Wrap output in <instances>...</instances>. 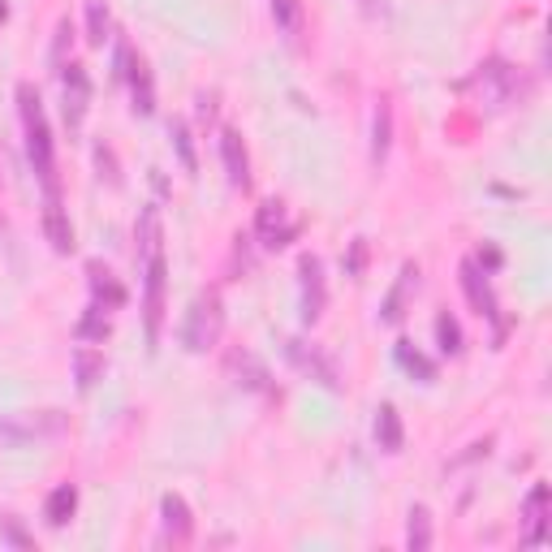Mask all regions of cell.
Returning <instances> with one entry per match:
<instances>
[{
  "label": "cell",
  "mask_w": 552,
  "mask_h": 552,
  "mask_svg": "<svg viewBox=\"0 0 552 552\" xmlns=\"http://www.w3.org/2000/svg\"><path fill=\"white\" fill-rule=\"evenodd\" d=\"M18 113H22V130H26V156L35 164V177L44 186L48 199H61V177H57V143H52L44 104H39V91L31 82L18 87Z\"/></svg>",
  "instance_id": "6da1fadb"
},
{
  "label": "cell",
  "mask_w": 552,
  "mask_h": 552,
  "mask_svg": "<svg viewBox=\"0 0 552 552\" xmlns=\"http://www.w3.org/2000/svg\"><path fill=\"white\" fill-rule=\"evenodd\" d=\"M65 427H69L65 410H9V414H0V445L5 449L39 445V440L65 436Z\"/></svg>",
  "instance_id": "7a4b0ae2"
},
{
  "label": "cell",
  "mask_w": 552,
  "mask_h": 552,
  "mask_svg": "<svg viewBox=\"0 0 552 552\" xmlns=\"http://www.w3.org/2000/svg\"><path fill=\"white\" fill-rule=\"evenodd\" d=\"M220 328H225V307H220L216 289H203V294L190 302L186 324H182V345L190 354H203L220 341Z\"/></svg>",
  "instance_id": "3957f363"
},
{
  "label": "cell",
  "mask_w": 552,
  "mask_h": 552,
  "mask_svg": "<svg viewBox=\"0 0 552 552\" xmlns=\"http://www.w3.org/2000/svg\"><path fill=\"white\" fill-rule=\"evenodd\" d=\"M164 285H169V264H164V242H160L143 251V320H147L151 350L160 345V328H164Z\"/></svg>",
  "instance_id": "277c9868"
},
{
  "label": "cell",
  "mask_w": 552,
  "mask_h": 552,
  "mask_svg": "<svg viewBox=\"0 0 552 552\" xmlns=\"http://www.w3.org/2000/svg\"><path fill=\"white\" fill-rule=\"evenodd\" d=\"M285 358H289V363H294L307 380L324 384L328 393H341V371H337L333 358L320 350V345H307L302 337H285Z\"/></svg>",
  "instance_id": "5b68a950"
},
{
  "label": "cell",
  "mask_w": 552,
  "mask_h": 552,
  "mask_svg": "<svg viewBox=\"0 0 552 552\" xmlns=\"http://www.w3.org/2000/svg\"><path fill=\"white\" fill-rule=\"evenodd\" d=\"M471 91L479 95V104L488 108H505L518 95V69L509 61H483L471 78Z\"/></svg>",
  "instance_id": "8992f818"
},
{
  "label": "cell",
  "mask_w": 552,
  "mask_h": 552,
  "mask_svg": "<svg viewBox=\"0 0 552 552\" xmlns=\"http://www.w3.org/2000/svg\"><path fill=\"white\" fill-rule=\"evenodd\" d=\"M255 233H259V242H264L268 251H281L285 242H294V233H298V220L289 216V207H285L281 199H268V203H259Z\"/></svg>",
  "instance_id": "52a82bcc"
},
{
  "label": "cell",
  "mask_w": 552,
  "mask_h": 552,
  "mask_svg": "<svg viewBox=\"0 0 552 552\" xmlns=\"http://www.w3.org/2000/svg\"><path fill=\"white\" fill-rule=\"evenodd\" d=\"M298 289H302V320L315 324L324 315V264L320 255H302L298 259Z\"/></svg>",
  "instance_id": "ba28073f"
},
{
  "label": "cell",
  "mask_w": 552,
  "mask_h": 552,
  "mask_svg": "<svg viewBox=\"0 0 552 552\" xmlns=\"http://www.w3.org/2000/svg\"><path fill=\"white\" fill-rule=\"evenodd\" d=\"M61 87H65V126L78 130L82 117H87V104H91V78H87V69H82L78 61L61 65Z\"/></svg>",
  "instance_id": "9c48e42d"
},
{
  "label": "cell",
  "mask_w": 552,
  "mask_h": 552,
  "mask_svg": "<svg viewBox=\"0 0 552 552\" xmlns=\"http://www.w3.org/2000/svg\"><path fill=\"white\" fill-rule=\"evenodd\" d=\"M548 505H552L548 483H535V488L527 492V501H522V540H527L531 548L544 544V535H548Z\"/></svg>",
  "instance_id": "30bf717a"
},
{
  "label": "cell",
  "mask_w": 552,
  "mask_h": 552,
  "mask_svg": "<svg viewBox=\"0 0 552 552\" xmlns=\"http://www.w3.org/2000/svg\"><path fill=\"white\" fill-rule=\"evenodd\" d=\"M220 160H225L229 186L251 190V156H246V143H242L238 130H225V134H220Z\"/></svg>",
  "instance_id": "8fae6325"
},
{
  "label": "cell",
  "mask_w": 552,
  "mask_h": 552,
  "mask_svg": "<svg viewBox=\"0 0 552 552\" xmlns=\"http://www.w3.org/2000/svg\"><path fill=\"white\" fill-rule=\"evenodd\" d=\"M225 367H229V376L238 380L242 389H255V393H272V376H268V367L259 363V358H255L251 350H229Z\"/></svg>",
  "instance_id": "7c38bea8"
},
{
  "label": "cell",
  "mask_w": 552,
  "mask_h": 552,
  "mask_svg": "<svg viewBox=\"0 0 552 552\" xmlns=\"http://www.w3.org/2000/svg\"><path fill=\"white\" fill-rule=\"evenodd\" d=\"M458 272H462V289H466V298H471V307H475L479 315H488V320L501 324V311H496V298H492L488 272H479L475 259H466V264H462Z\"/></svg>",
  "instance_id": "4fadbf2b"
},
{
  "label": "cell",
  "mask_w": 552,
  "mask_h": 552,
  "mask_svg": "<svg viewBox=\"0 0 552 552\" xmlns=\"http://www.w3.org/2000/svg\"><path fill=\"white\" fill-rule=\"evenodd\" d=\"M87 281H91V307H100V311H117L121 302H126V289H121V281L113 272H108L100 259H91L87 264Z\"/></svg>",
  "instance_id": "5bb4252c"
},
{
  "label": "cell",
  "mask_w": 552,
  "mask_h": 552,
  "mask_svg": "<svg viewBox=\"0 0 552 552\" xmlns=\"http://www.w3.org/2000/svg\"><path fill=\"white\" fill-rule=\"evenodd\" d=\"M389 151H393V100L380 95L376 113H371V164L380 169V164L389 160Z\"/></svg>",
  "instance_id": "9a60e30c"
},
{
  "label": "cell",
  "mask_w": 552,
  "mask_h": 552,
  "mask_svg": "<svg viewBox=\"0 0 552 552\" xmlns=\"http://www.w3.org/2000/svg\"><path fill=\"white\" fill-rule=\"evenodd\" d=\"M44 233H48V242H52V251H57V255L74 251V225H69L61 199H48L44 203Z\"/></svg>",
  "instance_id": "2e32d148"
},
{
  "label": "cell",
  "mask_w": 552,
  "mask_h": 552,
  "mask_svg": "<svg viewBox=\"0 0 552 552\" xmlns=\"http://www.w3.org/2000/svg\"><path fill=\"white\" fill-rule=\"evenodd\" d=\"M126 82H130V91H134V113H138V117H151V113H156V82H151V69H147L143 57L130 61Z\"/></svg>",
  "instance_id": "e0dca14e"
},
{
  "label": "cell",
  "mask_w": 552,
  "mask_h": 552,
  "mask_svg": "<svg viewBox=\"0 0 552 552\" xmlns=\"http://www.w3.org/2000/svg\"><path fill=\"white\" fill-rule=\"evenodd\" d=\"M160 518H164V535H169V540H177V544H186V540H190V531H195L190 505H186L177 492H169V496L160 501Z\"/></svg>",
  "instance_id": "ac0fdd59"
},
{
  "label": "cell",
  "mask_w": 552,
  "mask_h": 552,
  "mask_svg": "<svg viewBox=\"0 0 552 552\" xmlns=\"http://www.w3.org/2000/svg\"><path fill=\"white\" fill-rule=\"evenodd\" d=\"M74 509H78V488H74V483H61V488H52L48 501H44L48 527H65V522L74 518Z\"/></svg>",
  "instance_id": "d6986e66"
},
{
  "label": "cell",
  "mask_w": 552,
  "mask_h": 552,
  "mask_svg": "<svg viewBox=\"0 0 552 552\" xmlns=\"http://www.w3.org/2000/svg\"><path fill=\"white\" fill-rule=\"evenodd\" d=\"M376 440H380L384 453H397V449H402L406 432H402V414H397V406H380V410H376Z\"/></svg>",
  "instance_id": "ffe728a7"
},
{
  "label": "cell",
  "mask_w": 552,
  "mask_h": 552,
  "mask_svg": "<svg viewBox=\"0 0 552 552\" xmlns=\"http://www.w3.org/2000/svg\"><path fill=\"white\" fill-rule=\"evenodd\" d=\"M100 376H104V354H100V350H91V345L82 341L78 350H74V380H78V389L87 393Z\"/></svg>",
  "instance_id": "44dd1931"
},
{
  "label": "cell",
  "mask_w": 552,
  "mask_h": 552,
  "mask_svg": "<svg viewBox=\"0 0 552 552\" xmlns=\"http://www.w3.org/2000/svg\"><path fill=\"white\" fill-rule=\"evenodd\" d=\"M410 289H419V268H414V264H406V268H402V281H397V289L389 294V302H384V320H389V324H397V320H402V315H406L402 307H406Z\"/></svg>",
  "instance_id": "7402d4cb"
},
{
  "label": "cell",
  "mask_w": 552,
  "mask_h": 552,
  "mask_svg": "<svg viewBox=\"0 0 552 552\" xmlns=\"http://www.w3.org/2000/svg\"><path fill=\"white\" fill-rule=\"evenodd\" d=\"M272 18H276V31L289 35V39H298L307 13H302V0H272Z\"/></svg>",
  "instance_id": "603a6c76"
},
{
  "label": "cell",
  "mask_w": 552,
  "mask_h": 552,
  "mask_svg": "<svg viewBox=\"0 0 552 552\" xmlns=\"http://www.w3.org/2000/svg\"><path fill=\"white\" fill-rule=\"evenodd\" d=\"M406 548L410 552H427L432 548V514L423 505L410 509V522H406Z\"/></svg>",
  "instance_id": "cb8c5ba5"
},
{
  "label": "cell",
  "mask_w": 552,
  "mask_h": 552,
  "mask_svg": "<svg viewBox=\"0 0 552 552\" xmlns=\"http://www.w3.org/2000/svg\"><path fill=\"white\" fill-rule=\"evenodd\" d=\"M397 363H402V367L410 371V376H419L423 384H432V380H436V363H432V358H423L410 341H397Z\"/></svg>",
  "instance_id": "d4e9b609"
},
{
  "label": "cell",
  "mask_w": 552,
  "mask_h": 552,
  "mask_svg": "<svg viewBox=\"0 0 552 552\" xmlns=\"http://www.w3.org/2000/svg\"><path fill=\"white\" fill-rule=\"evenodd\" d=\"M108 31H113V18H108V5L104 0H87V39L95 48H104Z\"/></svg>",
  "instance_id": "484cf974"
},
{
  "label": "cell",
  "mask_w": 552,
  "mask_h": 552,
  "mask_svg": "<svg viewBox=\"0 0 552 552\" xmlns=\"http://www.w3.org/2000/svg\"><path fill=\"white\" fill-rule=\"evenodd\" d=\"M108 333H113V324L104 320V311H100V307H87V315H82L78 328H74V337H78V341H87V345H91V341H104Z\"/></svg>",
  "instance_id": "4316f807"
},
{
  "label": "cell",
  "mask_w": 552,
  "mask_h": 552,
  "mask_svg": "<svg viewBox=\"0 0 552 552\" xmlns=\"http://www.w3.org/2000/svg\"><path fill=\"white\" fill-rule=\"evenodd\" d=\"M436 345L445 354H462V328H458V320L445 311V315H436Z\"/></svg>",
  "instance_id": "83f0119b"
},
{
  "label": "cell",
  "mask_w": 552,
  "mask_h": 552,
  "mask_svg": "<svg viewBox=\"0 0 552 552\" xmlns=\"http://www.w3.org/2000/svg\"><path fill=\"white\" fill-rule=\"evenodd\" d=\"M173 147H177V156H182V164L190 173L199 169V160H195V147H190V130H186V121H173Z\"/></svg>",
  "instance_id": "f1b7e54d"
},
{
  "label": "cell",
  "mask_w": 552,
  "mask_h": 552,
  "mask_svg": "<svg viewBox=\"0 0 552 552\" xmlns=\"http://www.w3.org/2000/svg\"><path fill=\"white\" fill-rule=\"evenodd\" d=\"M95 169H100V177H108V186H121V173H117V156L113 147H95Z\"/></svg>",
  "instance_id": "f546056e"
},
{
  "label": "cell",
  "mask_w": 552,
  "mask_h": 552,
  "mask_svg": "<svg viewBox=\"0 0 552 552\" xmlns=\"http://www.w3.org/2000/svg\"><path fill=\"white\" fill-rule=\"evenodd\" d=\"M0 540L13 544V548H31V544H35L31 535H26V531L18 527V518H0Z\"/></svg>",
  "instance_id": "4dcf8cb0"
},
{
  "label": "cell",
  "mask_w": 552,
  "mask_h": 552,
  "mask_svg": "<svg viewBox=\"0 0 552 552\" xmlns=\"http://www.w3.org/2000/svg\"><path fill=\"white\" fill-rule=\"evenodd\" d=\"M69 39H74V26H69V18L57 22V44H52V65H65V48H69Z\"/></svg>",
  "instance_id": "1f68e13d"
},
{
  "label": "cell",
  "mask_w": 552,
  "mask_h": 552,
  "mask_svg": "<svg viewBox=\"0 0 552 552\" xmlns=\"http://www.w3.org/2000/svg\"><path fill=\"white\" fill-rule=\"evenodd\" d=\"M134 61V48L126 44V39H117V78H126V69Z\"/></svg>",
  "instance_id": "d6a6232c"
},
{
  "label": "cell",
  "mask_w": 552,
  "mask_h": 552,
  "mask_svg": "<svg viewBox=\"0 0 552 552\" xmlns=\"http://www.w3.org/2000/svg\"><path fill=\"white\" fill-rule=\"evenodd\" d=\"M358 9H363L367 18H384V13H389V0H358Z\"/></svg>",
  "instance_id": "836d02e7"
},
{
  "label": "cell",
  "mask_w": 552,
  "mask_h": 552,
  "mask_svg": "<svg viewBox=\"0 0 552 552\" xmlns=\"http://www.w3.org/2000/svg\"><path fill=\"white\" fill-rule=\"evenodd\" d=\"M363 255H367V242L358 238V242H354V255H350V276L363 272Z\"/></svg>",
  "instance_id": "e575fe53"
},
{
  "label": "cell",
  "mask_w": 552,
  "mask_h": 552,
  "mask_svg": "<svg viewBox=\"0 0 552 552\" xmlns=\"http://www.w3.org/2000/svg\"><path fill=\"white\" fill-rule=\"evenodd\" d=\"M0 22H9V0H0Z\"/></svg>",
  "instance_id": "d590c367"
}]
</instances>
